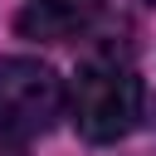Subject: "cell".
<instances>
[{"label":"cell","instance_id":"6da1fadb","mask_svg":"<svg viewBox=\"0 0 156 156\" xmlns=\"http://www.w3.org/2000/svg\"><path fill=\"white\" fill-rule=\"evenodd\" d=\"M68 117H73L78 136H88L98 146L122 141L141 117V78L107 58L83 63L73 78V93H68Z\"/></svg>","mask_w":156,"mask_h":156},{"label":"cell","instance_id":"7a4b0ae2","mask_svg":"<svg viewBox=\"0 0 156 156\" xmlns=\"http://www.w3.org/2000/svg\"><path fill=\"white\" fill-rule=\"evenodd\" d=\"M68 107V88L44 58H0V136H39Z\"/></svg>","mask_w":156,"mask_h":156},{"label":"cell","instance_id":"3957f363","mask_svg":"<svg viewBox=\"0 0 156 156\" xmlns=\"http://www.w3.org/2000/svg\"><path fill=\"white\" fill-rule=\"evenodd\" d=\"M39 5H49V10H63V15L83 20V15H93V10H98V5H107V0H39Z\"/></svg>","mask_w":156,"mask_h":156},{"label":"cell","instance_id":"277c9868","mask_svg":"<svg viewBox=\"0 0 156 156\" xmlns=\"http://www.w3.org/2000/svg\"><path fill=\"white\" fill-rule=\"evenodd\" d=\"M0 156H24V151L15 146V136H0Z\"/></svg>","mask_w":156,"mask_h":156},{"label":"cell","instance_id":"5b68a950","mask_svg":"<svg viewBox=\"0 0 156 156\" xmlns=\"http://www.w3.org/2000/svg\"><path fill=\"white\" fill-rule=\"evenodd\" d=\"M146 5H156V0H146Z\"/></svg>","mask_w":156,"mask_h":156}]
</instances>
